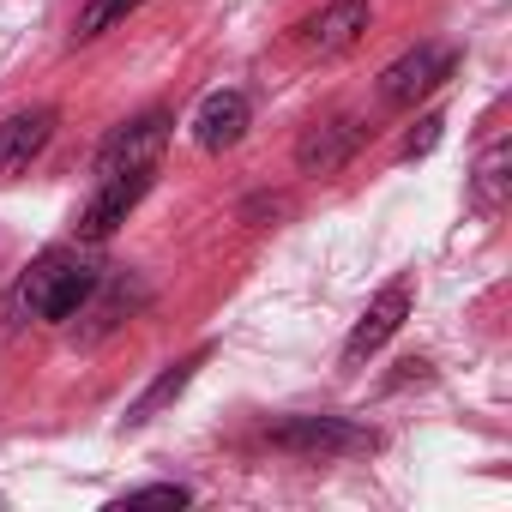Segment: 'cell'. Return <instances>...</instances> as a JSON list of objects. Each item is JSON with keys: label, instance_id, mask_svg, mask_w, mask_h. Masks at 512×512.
Masks as SVG:
<instances>
[{"label": "cell", "instance_id": "cell-1", "mask_svg": "<svg viewBox=\"0 0 512 512\" xmlns=\"http://www.w3.org/2000/svg\"><path fill=\"white\" fill-rule=\"evenodd\" d=\"M97 290H103V272L79 247H49L13 290V320H73Z\"/></svg>", "mask_w": 512, "mask_h": 512}, {"label": "cell", "instance_id": "cell-2", "mask_svg": "<svg viewBox=\"0 0 512 512\" xmlns=\"http://www.w3.org/2000/svg\"><path fill=\"white\" fill-rule=\"evenodd\" d=\"M272 446L284 452H302V458H344V452H374V434L344 422V416H290L266 434Z\"/></svg>", "mask_w": 512, "mask_h": 512}, {"label": "cell", "instance_id": "cell-3", "mask_svg": "<svg viewBox=\"0 0 512 512\" xmlns=\"http://www.w3.org/2000/svg\"><path fill=\"white\" fill-rule=\"evenodd\" d=\"M452 67H458V55H452V49H440V43H422V49L398 55V61L380 73V103H392V109H410V103H422L428 91H440V85L452 79Z\"/></svg>", "mask_w": 512, "mask_h": 512}, {"label": "cell", "instance_id": "cell-4", "mask_svg": "<svg viewBox=\"0 0 512 512\" xmlns=\"http://www.w3.org/2000/svg\"><path fill=\"white\" fill-rule=\"evenodd\" d=\"M151 181H157V169L97 175V193H91V199H85V211H79V241H109V235L127 223V211L151 193Z\"/></svg>", "mask_w": 512, "mask_h": 512}, {"label": "cell", "instance_id": "cell-5", "mask_svg": "<svg viewBox=\"0 0 512 512\" xmlns=\"http://www.w3.org/2000/svg\"><path fill=\"white\" fill-rule=\"evenodd\" d=\"M163 145H169V115L151 109L127 127L109 133V145L97 151V175H127V169H157L163 163Z\"/></svg>", "mask_w": 512, "mask_h": 512}, {"label": "cell", "instance_id": "cell-6", "mask_svg": "<svg viewBox=\"0 0 512 512\" xmlns=\"http://www.w3.org/2000/svg\"><path fill=\"white\" fill-rule=\"evenodd\" d=\"M404 314H410V284L398 278V284H386L374 302H368V314L356 320V332L344 338V368H362L398 326H404Z\"/></svg>", "mask_w": 512, "mask_h": 512}, {"label": "cell", "instance_id": "cell-7", "mask_svg": "<svg viewBox=\"0 0 512 512\" xmlns=\"http://www.w3.org/2000/svg\"><path fill=\"white\" fill-rule=\"evenodd\" d=\"M55 109L43 103V109H25V115H7L0 121V181H13V175H25L31 169V157H43V145L55 139Z\"/></svg>", "mask_w": 512, "mask_h": 512}, {"label": "cell", "instance_id": "cell-8", "mask_svg": "<svg viewBox=\"0 0 512 512\" xmlns=\"http://www.w3.org/2000/svg\"><path fill=\"white\" fill-rule=\"evenodd\" d=\"M362 31H368V0H332V7H320V13L302 25V43H308L314 55H344Z\"/></svg>", "mask_w": 512, "mask_h": 512}, {"label": "cell", "instance_id": "cell-9", "mask_svg": "<svg viewBox=\"0 0 512 512\" xmlns=\"http://www.w3.org/2000/svg\"><path fill=\"white\" fill-rule=\"evenodd\" d=\"M241 133H247V97L241 91H211L193 115V139L205 151H229V145H241Z\"/></svg>", "mask_w": 512, "mask_h": 512}, {"label": "cell", "instance_id": "cell-10", "mask_svg": "<svg viewBox=\"0 0 512 512\" xmlns=\"http://www.w3.org/2000/svg\"><path fill=\"white\" fill-rule=\"evenodd\" d=\"M356 145H362V127H356V121H326V127H314V133L296 145V163H302V169L332 175V169H338Z\"/></svg>", "mask_w": 512, "mask_h": 512}, {"label": "cell", "instance_id": "cell-11", "mask_svg": "<svg viewBox=\"0 0 512 512\" xmlns=\"http://www.w3.org/2000/svg\"><path fill=\"white\" fill-rule=\"evenodd\" d=\"M199 362H205V350H193V356L169 362V368H163V374L151 380V392H139V398L127 404V416H121V422H127V428H145V422H151V416H157L163 404H175V398L187 392V380H193V368H199Z\"/></svg>", "mask_w": 512, "mask_h": 512}, {"label": "cell", "instance_id": "cell-12", "mask_svg": "<svg viewBox=\"0 0 512 512\" xmlns=\"http://www.w3.org/2000/svg\"><path fill=\"white\" fill-rule=\"evenodd\" d=\"M133 7H139V0H85V7H79V25H73V37H79V43H91V37H103L109 25H121Z\"/></svg>", "mask_w": 512, "mask_h": 512}, {"label": "cell", "instance_id": "cell-13", "mask_svg": "<svg viewBox=\"0 0 512 512\" xmlns=\"http://www.w3.org/2000/svg\"><path fill=\"white\" fill-rule=\"evenodd\" d=\"M500 163H506V145H488V157H482V169H476V199H482V205H500V187H506Z\"/></svg>", "mask_w": 512, "mask_h": 512}, {"label": "cell", "instance_id": "cell-14", "mask_svg": "<svg viewBox=\"0 0 512 512\" xmlns=\"http://www.w3.org/2000/svg\"><path fill=\"white\" fill-rule=\"evenodd\" d=\"M121 500H127V506H139V500H157V506H187L193 494H187L181 482H145V488H127Z\"/></svg>", "mask_w": 512, "mask_h": 512}, {"label": "cell", "instance_id": "cell-15", "mask_svg": "<svg viewBox=\"0 0 512 512\" xmlns=\"http://www.w3.org/2000/svg\"><path fill=\"white\" fill-rule=\"evenodd\" d=\"M416 127H422V133H410V139H404V151H410V157H416V151H434V139H440V115H428V121H416Z\"/></svg>", "mask_w": 512, "mask_h": 512}]
</instances>
